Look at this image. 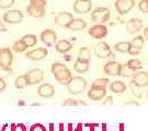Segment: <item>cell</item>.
I'll return each instance as SVG.
<instances>
[{
	"label": "cell",
	"instance_id": "6da1fadb",
	"mask_svg": "<svg viewBox=\"0 0 148 131\" xmlns=\"http://www.w3.org/2000/svg\"><path fill=\"white\" fill-rule=\"evenodd\" d=\"M52 73H53L55 80L58 82L59 84L63 85H68L69 82L73 79V74L65 64L60 62H54L52 64Z\"/></svg>",
	"mask_w": 148,
	"mask_h": 131
},
{
	"label": "cell",
	"instance_id": "7a4b0ae2",
	"mask_svg": "<svg viewBox=\"0 0 148 131\" xmlns=\"http://www.w3.org/2000/svg\"><path fill=\"white\" fill-rule=\"evenodd\" d=\"M46 0H30L27 11L32 18H43L45 14Z\"/></svg>",
	"mask_w": 148,
	"mask_h": 131
},
{
	"label": "cell",
	"instance_id": "3957f363",
	"mask_svg": "<svg viewBox=\"0 0 148 131\" xmlns=\"http://www.w3.org/2000/svg\"><path fill=\"white\" fill-rule=\"evenodd\" d=\"M110 16H111L110 9L106 7L97 8L91 12V20L97 24H103L108 22L110 20Z\"/></svg>",
	"mask_w": 148,
	"mask_h": 131
},
{
	"label": "cell",
	"instance_id": "277c9868",
	"mask_svg": "<svg viewBox=\"0 0 148 131\" xmlns=\"http://www.w3.org/2000/svg\"><path fill=\"white\" fill-rule=\"evenodd\" d=\"M87 88V81L82 77H73L71 81L68 84V91L71 94H80L82 93Z\"/></svg>",
	"mask_w": 148,
	"mask_h": 131
},
{
	"label": "cell",
	"instance_id": "5b68a950",
	"mask_svg": "<svg viewBox=\"0 0 148 131\" xmlns=\"http://www.w3.org/2000/svg\"><path fill=\"white\" fill-rule=\"evenodd\" d=\"M23 20V13L21 10L11 9L5 11L2 16V21L7 24H18Z\"/></svg>",
	"mask_w": 148,
	"mask_h": 131
},
{
	"label": "cell",
	"instance_id": "8992f818",
	"mask_svg": "<svg viewBox=\"0 0 148 131\" xmlns=\"http://www.w3.org/2000/svg\"><path fill=\"white\" fill-rule=\"evenodd\" d=\"M25 80H27V85H34V84L41 83L44 80V71L42 69H32L29 72L24 74Z\"/></svg>",
	"mask_w": 148,
	"mask_h": 131
},
{
	"label": "cell",
	"instance_id": "52a82bcc",
	"mask_svg": "<svg viewBox=\"0 0 148 131\" xmlns=\"http://www.w3.org/2000/svg\"><path fill=\"white\" fill-rule=\"evenodd\" d=\"M13 63V55L10 48H0V68L10 69Z\"/></svg>",
	"mask_w": 148,
	"mask_h": 131
},
{
	"label": "cell",
	"instance_id": "ba28073f",
	"mask_svg": "<svg viewBox=\"0 0 148 131\" xmlns=\"http://www.w3.org/2000/svg\"><path fill=\"white\" fill-rule=\"evenodd\" d=\"M135 5V0H116L114 7L119 14H126L132 10Z\"/></svg>",
	"mask_w": 148,
	"mask_h": 131
},
{
	"label": "cell",
	"instance_id": "9c48e42d",
	"mask_svg": "<svg viewBox=\"0 0 148 131\" xmlns=\"http://www.w3.org/2000/svg\"><path fill=\"white\" fill-rule=\"evenodd\" d=\"M88 34L95 39H102L108 35V27L104 24H95L89 27Z\"/></svg>",
	"mask_w": 148,
	"mask_h": 131
},
{
	"label": "cell",
	"instance_id": "30bf717a",
	"mask_svg": "<svg viewBox=\"0 0 148 131\" xmlns=\"http://www.w3.org/2000/svg\"><path fill=\"white\" fill-rule=\"evenodd\" d=\"M47 49L44 47H37L35 49H32L30 52H25V57L33 61H41L44 58L47 57Z\"/></svg>",
	"mask_w": 148,
	"mask_h": 131
},
{
	"label": "cell",
	"instance_id": "8fae6325",
	"mask_svg": "<svg viewBox=\"0 0 148 131\" xmlns=\"http://www.w3.org/2000/svg\"><path fill=\"white\" fill-rule=\"evenodd\" d=\"M74 11L78 14H86L92 9L91 0H76L74 2Z\"/></svg>",
	"mask_w": 148,
	"mask_h": 131
},
{
	"label": "cell",
	"instance_id": "7c38bea8",
	"mask_svg": "<svg viewBox=\"0 0 148 131\" xmlns=\"http://www.w3.org/2000/svg\"><path fill=\"white\" fill-rule=\"evenodd\" d=\"M74 20V16L70 13V12H67V11H62V12H58L56 16H55V23L56 25L60 26V27H66L69 25V23Z\"/></svg>",
	"mask_w": 148,
	"mask_h": 131
},
{
	"label": "cell",
	"instance_id": "4fadbf2b",
	"mask_svg": "<svg viewBox=\"0 0 148 131\" xmlns=\"http://www.w3.org/2000/svg\"><path fill=\"white\" fill-rule=\"evenodd\" d=\"M122 64L117 61H109L103 66V71L106 75L110 77H116L121 74Z\"/></svg>",
	"mask_w": 148,
	"mask_h": 131
},
{
	"label": "cell",
	"instance_id": "5bb4252c",
	"mask_svg": "<svg viewBox=\"0 0 148 131\" xmlns=\"http://www.w3.org/2000/svg\"><path fill=\"white\" fill-rule=\"evenodd\" d=\"M41 41L46 46H53V45H55V43L57 42V34L52 29L44 30L41 33Z\"/></svg>",
	"mask_w": 148,
	"mask_h": 131
},
{
	"label": "cell",
	"instance_id": "9a60e30c",
	"mask_svg": "<svg viewBox=\"0 0 148 131\" xmlns=\"http://www.w3.org/2000/svg\"><path fill=\"white\" fill-rule=\"evenodd\" d=\"M95 55L97 57L101 58V59H104V58L110 57L112 55L111 48L109 46V44L106 42H100L97 46H95Z\"/></svg>",
	"mask_w": 148,
	"mask_h": 131
},
{
	"label": "cell",
	"instance_id": "2e32d148",
	"mask_svg": "<svg viewBox=\"0 0 148 131\" xmlns=\"http://www.w3.org/2000/svg\"><path fill=\"white\" fill-rule=\"evenodd\" d=\"M134 83L136 84L139 88H144L148 85V73L146 71H139L133 75V80Z\"/></svg>",
	"mask_w": 148,
	"mask_h": 131
},
{
	"label": "cell",
	"instance_id": "e0dca14e",
	"mask_svg": "<svg viewBox=\"0 0 148 131\" xmlns=\"http://www.w3.org/2000/svg\"><path fill=\"white\" fill-rule=\"evenodd\" d=\"M55 93V89L52 84L49 83H44L41 84L37 89V94L42 97H45V98H48V97H52Z\"/></svg>",
	"mask_w": 148,
	"mask_h": 131
},
{
	"label": "cell",
	"instance_id": "ac0fdd59",
	"mask_svg": "<svg viewBox=\"0 0 148 131\" xmlns=\"http://www.w3.org/2000/svg\"><path fill=\"white\" fill-rule=\"evenodd\" d=\"M55 49L59 54H66L73 49V43L67 39H59L55 43Z\"/></svg>",
	"mask_w": 148,
	"mask_h": 131
},
{
	"label": "cell",
	"instance_id": "d6986e66",
	"mask_svg": "<svg viewBox=\"0 0 148 131\" xmlns=\"http://www.w3.org/2000/svg\"><path fill=\"white\" fill-rule=\"evenodd\" d=\"M143 29V21L139 19H131L126 23V30L132 34H135Z\"/></svg>",
	"mask_w": 148,
	"mask_h": 131
},
{
	"label": "cell",
	"instance_id": "ffe728a7",
	"mask_svg": "<svg viewBox=\"0 0 148 131\" xmlns=\"http://www.w3.org/2000/svg\"><path fill=\"white\" fill-rule=\"evenodd\" d=\"M87 27V22L82 19H74L73 21L69 23V25L67 26V29L71 30L74 32L82 31Z\"/></svg>",
	"mask_w": 148,
	"mask_h": 131
},
{
	"label": "cell",
	"instance_id": "44dd1931",
	"mask_svg": "<svg viewBox=\"0 0 148 131\" xmlns=\"http://www.w3.org/2000/svg\"><path fill=\"white\" fill-rule=\"evenodd\" d=\"M106 90L97 89V88H90L89 92H88V96L93 100H99L101 98H103L106 96Z\"/></svg>",
	"mask_w": 148,
	"mask_h": 131
},
{
	"label": "cell",
	"instance_id": "7402d4cb",
	"mask_svg": "<svg viewBox=\"0 0 148 131\" xmlns=\"http://www.w3.org/2000/svg\"><path fill=\"white\" fill-rule=\"evenodd\" d=\"M74 70L77 73H86L89 70V62L88 61L77 60L74 64Z\"/></svg>",
	"mask_w": 148,
	"mask_h": 131
},
{
	"label": "cell",
	"instance_id": "603a6c76",
	"mask_svg": "<svg viewBox=\"0 0 148 131\" xmlns=\"http://www.w3.org/2000/svg\"><path fill=\"white\" fill-rule=\"evenodd\" d=\"M91 59V52L88 47H81L78 52V58L77 60H81V61H88L90 62Z\"/></svg>",
	"mask_w": 148,
	"mask_h": 131
},
{
	"label": "cell",
	"instance_id": "cb8c5ba5",
	"mask_svg": "<svg viewBox=\"0 0 148 131\" xmlns=\"http://www.w3.org/2000/svg\"><path fill=\"white\" fill-rule=\"evenodd\" d=\"M21 41L27 48H30V47H33V46L36 45L37 38H36V36L33 35V34H27V35H24V36L22 37Z\"/></svg>",
	"mask_w": 148,
	"mask_h": 131
},
{
	"label": "cell",
	"instance_id": "d4e9b609",
	"mask_svg": "<svg viewBox=\"0 0 148 131\" xmlns=\"http://www.w3.org/2000/svg\"><path fill=\"white\" fill-rule=\"evenodd\" d=\"M110 90L114 93H122L126 90V85L122 81H114L110 84Z\"/></svg>",
	"mask_w": 148,
	"mask_h": 131
},
{
	"label": "cell",
	"instance_id": "484cf974",
	"mask_svg": "<svg viewBox=\"0 0 148 131\" xmlns=\"http://www.w3.org/2000/svg\"><path fill=\"white\" fill-rule=\"evenodd\" d=\"M144 44H145V38H144L142 35H138V36L134 37L132 42H130V45H131V47L137 48V49H140V50L143 49Z\"/></svg>",
	"mask_w": 148,
	"mask_h": 131
},
{
	"label": "cell",
	"instance_id": "4316f807",
	"mask_svg": "<svg viewBox=\"0 0 148 131\" xmlns=\"http://www.w3.org/2000/svg\"><path fill=\"white\" fill-rule=\"evenodd\" d=\"M109 84V79L106 78H99L95 80L93 82H92V85H91V88H97V89H103L106 90V85Z\"/></svg>",
	"mask_w": 148,
	"mask_h": 131
},
{
	"label": "cell",
	"instance_id": "83f0119b",
	"mask_svg": "<svg viewBox=\"0 0 148 131\" xmlns=\"http://www.w3.org/2000/svg\"><path fill=\"white\" fill-rule=\"evenodd\" d=\"M126 64L135 72L138 70H142V68H143V63L139 59H130Z\"/></svg>",
	"mask_w": 148,
	"mask_h": 131
},
{
	"label": "cell",
	"instance_id": "f1b7e54d",
	"mask_svg": "<svg viewBox=\"0 0 148 131\" xmlns=\"http://www.w3.org/2000/svg\"><path fill=\"white\" fill-rule=\"evenodd\" d=\"M12 49H13V52H16V54H21V52H25V50L27 49V47L22 43L21 39H19V41H16V42L13 43Z\"/></svg>",
	"mask_w": 148,
	"mask_h": 131
},
{
	"label": "cell",
	"instance_id": "f546056e",
	"mask_svg": "<svg viewBox=\"0 0 148 131\" xmlns=\"http://www.w3.org/2000/svg\"><path fill=\"white\" fill-rule=\"evenodd\" d=\"M130 42H119L115 44L114 49L119 52H127L130 49Z\"/></svg>",
	"mask_w": 148,
	"mask_h": 131
},
{
	"label": "cell",
	"instance_id": "4dcf8cb0",
	"mask_svg": "<svg viewBox=\"0 0 148 131\" xmlns=\"http://www.w3.org/2000/svg\"><path fill=\"white\" fill-rule=\"evenodd\" d=\"M14 85H16V89H24V88L27 86V80H25L24 74L19 75V77L14 80Z\"/></svg>",
	"mask_w": 148,
	"mask_h": 131
},
{
	"label": "cell",
	"instance_id": "1f68e13d",
	"mask_svg": "<svg viewBox=\"0 0 148 131\" xmlns=\"http://www.w3.org/2000/svg\"><path fill=\"white\" fill-rule=\"evenodd\" d=\"M135 74V71H133L132 69L130 68L127 64H122V70H121V74L122 77L124 78H131Z\"/></svg>",
	"mask_w": 148,
	"mask_h": 131
},
{
	"label": "cell",
	"instance_id": "d6a6232c",
	"mask_svg": "<svg viewBox=\"0 0 148 131\" xmlns=\"http://www.w3.org/2000/svg\"><path fill=\"white\" fill-rule=\"evenodd\" d=\"M16 0H0V9L5 10V9H10L12 5H14Z\"/></svg>",
	"mask_w": 148,
	"mask_h": 131
},
{
	"label": "cell",
	"instance_id": "836d02e7",
	"mask_svg": "<svg viewBox=\"0 0 148 131\" xmlns=\"http://www.w3.org/2000/svg\"><path fill=\"white\" fill-rule=\"evenodd\" d=\"M12 73V69H3V68H0V78L1 79H5V77L10 75Z\"/></svg>",
	"mask_w": 148,
	"mask_h": 131
},
{
	"label": "cell",
	"instance_id": "e575fe53",
	"mask_svg": "<svg viewBox=\"0 0 148 131\" xmlns=\"http://www.w3.org/2000/svg\"><path fill=\"white\" fill-rule=\"evenodd\" d=\"M138 7H139V10L142 11V12H144V13H148L147 12V0H142V1L139 2Z\"/></svg>",
	"mask_w": 148,
	"mask_h": 131
},
{
	"label": "cell",
	"instance_id": "d590c367",
	"mask_svg": "<svg viewBox=\"0 0 148 131\" xmlns=\"http://www.w3.org/2000/svg\"><path fill=\"white\" fill-rule=\"evenodd\" d=\"M140 49H137V48H134V47H131L130 46V49H128V52H127V54H130V55H133V56H136V55H138V54H140Z\"/></svg>",
	"mask_w": 148,
	"mask_h": 131
},
{
	"label": "cell",
	"instance_id": "8d00e7d4",
	"mask_svg": "<svg viewBox=\"0 0 148 131\" xmlns=\"http://www.w3.org/2000/svg\"><path fill=\"white\" fill-rule=\"evenodd\" d=\"M5 86H7V83H5V79L0 78V92H2L5 89Z\"/></svg>",
	"mask_w": 148,
	"mask_h": 131
},
{
	"label": "cell",
	"instance_id": "74e56055",
	"mask_svg": "<svg viewBox=\"0 0 148 131\" xmlns=\"http://www.w3.org/2000/svg\"><path fill=\"white\" fill-rule=\"evenodd\" d=\"M2 32H7V27H5L3 21L0 20V33H2Z\"/></svg>",
	"mask_w": 148,
	"mask_h": 131
},
{
	"label": "cell",
	"instance_id": "f35d334b",
	"mask_svg": "<svg viewBox=\"0 0 148 131\" xmlns=\"http://www.w3.org/2000/svg\"><path fill=\"white\" fill-rule=\"evenodd\" d=\"M143 37L145 38V39H147L148 41V26L144 30V36Z\"/></svg>",
	"mask_w": 148,
	"mask_h": 131
},
{
	"label": "cell",
	"instance_id": "ab89813d",
	"mask_svg": "<svg viewBox=\"0 0 148 131\" xmlns=\"http://www.w3.org/2000/svg\"><path fill=\"white\" fill-rule=\"evenodd\" d=\"M147 12H148V0H147Z\"/></svg>",
	"mask_w": 148,
	"mask_h": 131
},
{
	"label": "cell",
	"instance_id": "60d3db41",
	"mask_svg": "<svg viewBox=\"0 0 148 131\" xmlns=\"http://www.w3.org/2000/svg\"><path fill=\"white\" fill-rule=\"evenodd\" d=\"M147 95H148V93H147Z\"/></svg>",
	"mask_w": 148,
	"mask_h": 131
}]
</instances>
